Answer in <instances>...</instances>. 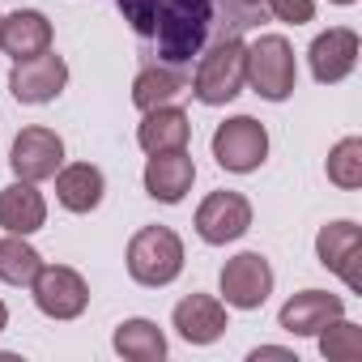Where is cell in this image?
<instances>
[{
    "label": "cell",
    "instance_id": "obj_1",
    "mask_svg": "<svg viewBox=\"0 0 362 362\" xmlns=\"http://www.w3.org/2000/svg\"><path fill=\"white\" fill-rule=\"evenodd\" d=\"M115 9L132 35L153 47V64L170 69H188L218 39H243L264 18V9H252L243 0H115Z\"/></svg>",
    "mask_w": 362,
    "mask_h": 362
},
{
    "label": "cell",
    "instance_id": "obj_2",
    "mask_svg": "<svg viewBox=\"0 0 362 362\" xmlns=\"http://www.w3.org/2000/svg\"><path fill=\"white\" fill-rule=\"evenodd\" d=\"M247 86V43L239 35L209 43L197 56V73H192V90L205 107H226L243 94Z\"/></svg>",
    "mask_w": 362,
    "mask_h": 362
},
{
    "label": "cell",
    "instance_id": "obj_3",
    "mask_svg": "<svg viewBox=\"0 0 362 362\" xmlns=\"http://www.w3.org/2000/svg\"><path fill=\"white\" fill-rule=\"evenodd\" d=\"M184 273V239L170 226H141L128 239V277L136 286L162 290Z\"/></svg>",
    "mask_w": 362,
    "mask_h": 362
},
{
    "label": "cell",
    "instance_id": "obj_4",
    "mask_svg": "<svg viewBox=\"0 0 362 362\" xmlns=\"http://www.w3.org/2000/svg\"><path fill=\"white\" fill-rule=\"evenodd\" d=\"M247 86L264 103H286L298 86L294 47L286 35H256L247 43Z\"/></svg>",
    "mask_w": 362,
    "mask_h": 362
},
{
    "label": "cell",
    "instance_id": "obj_5",
    "mask_svg": "<svg viewBox=\"0 0 362 362\" xmlns=\"http://www.w3.org/2000/svg\"><path fill=\"white\" fill-rule=\"evenodd\" d=\"M214 158H218V166L230 170V175H252V170H260L264 158H269V132H264V124L252 119V115H230V119L218 124V132H214Z\"/></svg>",
    "mask_w": 362,
    "mask_h": 362
},
{
    "label": "cell",
    "instance_id": "obj_6",
    "mask_svg": "<svg viewBox=\"0 0 362 362\" xmlns=\"http://www.w3.org/2000/svg\"><path fill=\"white\" fill-rule=\"evenodd\" d=\"M222 303L235 307V311H256L269 303L273 294V264L260 256V252H239L222 264Z\"/></svg>",
    "mask_w": 362,
    "mask_h": 362
},
{
    "label": "cell",
    "instance_id": "obj_7",
    "mask_svg": "<svg viewBox=\"0 0 362 362\" xmlns=\"http://www.w3.org/2000/svg\"><path fill=\"white\" fill-rule=\"evenodd\" d=\"M30 294H35V307L47 320H77L90 307V286L69 264H43L30 281Z\"/></svg>",
    "mask_w": 362,
    "mask_h": 362
},
{
    "label": "cell",
    "instance_id": "obj_8",
    "mask_svg": "<svg viewBox=\"0 0 362 362\" xmlns=\"http://www.w3.org/2000/svg\"><path fill=\"white\" fill-rule=\"evenodd\" d=\"M69 86V64L64 56H56L52 47L30 56V60H13V73H9V94L26 107H39V103H52L60 98Z\"/></svg>",
    "mask_w": 362,
    "mask_h": 362
},
{
    "label": "cell",
    "instance_id": "obj_9",
    "mask_svg": "<svg viewBox=\"0 0 362 362\" xmlns=\"http://www.w3.org/2000/svg\"><path fill=\"white\" fill-rule=\"evenodd\" d=\"M252 230V201L243 192H209L197 209V235L214 247H226Z\"/></svg>",
    "mask_w": 362,
    "mask_h": 362
},
{
    "label": "cell",
    "instance_id": "obj_10",
    "mask_svg": "<svg viewBox=\"0 0 362 362\" xmlns=\"http://www.w3.org/2000/svg\"><path fill=\"white\" fill-rule=\"evenodd\" d=\"M9 166L18 179H26V184H43V179H52L60 166H64V141L60 132L35 124V128H22L13 149H9Z\"/></svg>",
    "mask_w": 362,
    "mask_h": 362
},
{
    "label": "cell",
    "instance_id": "obj_11",
    "mask_svg": "<svg viewBox=\"0 0 362 362\" xmlns=\"http://www.w3.org/2000/svg\"><path fill=\"white\" fill-rule=\"evenodd\" d=\"M358 52H362L358 30H349V26H328V30L315 35L311 47H307L311 77H315L320 86H337V81H345V77L358 69Z\"/></svg>",
    "mask_w": 362,
    "mask_h": 362
},
{
    "label": "cell",
    "instance_id": "obj_12",
    "mask_svg": "<svg viewBox=\"0 0 362 362\" xmlns=\"http://www.w3.org/2000/svg\"><path fill=\"white\" fill-rule=\"evenodd\" d=\"M315 260L324 269H332L349 290H362L358 277V260H362V230L358 222H328L315 235Z\"/></svg>",
    "mask_w": 362,
    "mask_h": 362
},
{
    "label": "cell",
    "instance_id": "obj_13",
    "mask_svg": "<svg viewBox=\"0 0 362 362\" xmlns=\"http://www.w3.org/2000/svg\"><path fill=\"white\" fill-rule=\"evenodd\" d=\"M197 184V162L188 149H166V153H149L145 162V192L162 205H179Z\"/></svg>",
    "mask_w": 362,
    "mask_h": 362
},
{
    "label": "cell",
    "instance_id": "obj_14",
    "mask_svg": "<svg viewBox=\"0 0 362 362\" xmlns=\"http://www.w3.org/2000/svg\"><path fill=\"white\" fill-rule=\"evenodd\" d=\"M170 324H175V332L184 337L188 345H214L230 328L226 303L214 298V294H188V298H179L175 311H170Z\"/></svg>",
    "mask_w": 362,
    "mask_h": 362
},
{
    "label": "cell",
    "instance_id": "obj_15",
    "mask_svg": "<svg viewBox=\"0 0 362 362\" xmlns=\"http://www.w3.org/2000/svg\"><path fill=\"white\" fill-rule=\"evenodd\" d=\"M345 315V303L341 294H328V290H303L294 294L281 311H277V328L290 332V337H315L328 320Z\"/></svg>",
    "mask_w": 362,
    "mask_h": 362
},
{
    "label": "cell",
    "instance_id": "obj_16",
    "mask_svg": "<svg viewBox=\"0 0 362 362\" xmlns=\"http://www.w3.org/2000/svg\"><path fill=\"white\" fill-rule=\"evenodd\" d=\"M56 201L69 209V214H94L103 205V192H107V179L94 162H69L60 166L56 175Z\"/></svg>",
    "mask_w": 362,
    "mask_h": 362
},
{
    "label": "cell",
    "instance_id": "obj_17",
    "mask_svg": "<svg viewBox=\"0 0 362 362\" xmlns=\"http://www.w3.org/2000/svg\"><path fill=\"white\" fill-rule=\"evenodd\" d=\"M188 136H192V119L184 107H153L145 111V119L136 124V145L145 153H166V149H188Z\"/></svg>",
    "mask_w": 362,
    "mask_h": 362
},
{
    "label": "cell",
    "instance_id": "obj_18",
    "mask_svg": "<svg viewBox=\"0 0 362 362\" xmlns=\"http://www.w3.org/2000/svg\"><path fill=\"white\" fill-rule=\"evenodd\" d=\"M47 222V201L35 184L18 179V184L0 188V230L5 235H35Z\"/></svg>",
    "mask_w": 362,
    "mask_h": 362
},
{
    "label": "cell",
    "instance_id": "obj_19",
    "mask_svg": "<svg viewBox=\"0 0 362 362\" xmlns=\"http://www.w3.org/2000/svg\"><path fill=\"white\" fill-rule=\"evenodd\" d=\"M52 47V22L39 9H18L9 18H0V52L13 60H30Z\"/></svg>",
    "mask_w": 362,
    "mask_h": 362
},
{
    "label": "cell",
    "instance_id": "obj_20",
    "mask_svg": "<svg viewBox=\"0 0 362 362\" xmlns=\"http://www.w3.org/2000/svg\"><path fill=\"white\" fill-rule=\"evenodd\" d=\"M192 90V77L188 69H170V64H145L132 81V107L136 111H153V107H166L175 103L179 94Z\"/></svg>",
    "mask_w": 362,
    "mask_h": 362
},
{
    "label": "cell",
    "instance_id": "obj_21",
    "mask_svg": "<svg viewBox=\"0 0 362 362\" xmlns=\"http://www.w3.org/2000/svg\"><path fill=\"white\" fill-rule=\"evenodd\" d=\"M111 345H115V354L119 358H128V362H162L166 358V337H162V328L153 324V320H124L119 328H115V337H111Z\"/></svg>",
    "mask_w": 362,
    "mask_h": 362
},
{
    "label": "cell",
    "instance_id": "obj_22",
    "mask_svg": "<svg viewBox=\"0 0 362 362\" xmlns=\"http://www.w3.org/2000/svg\"><path fill=\"white\" fill-rule=\"evenodd\" d=\"M39 269H43V256L26 243V235L0 239V281L5 286H30Z\"/></svg>",
    "mask_w": 362,
    "mask_h": 362
},
{
    "label": "cell",
    "instance_id": "obj_23",
    "mask_svg": "<svg viewBox=\"0 0 362 362\" xmlns=\"http://www.w3.org/2000/svg\"><path fill=\"white\" fill-rule=\"evenodd\" d=\"M315 337H320V354L328 362H358L362 358V328L354 320H345V315L328 320Z\"/></svg>",
    "mask_w": 362,
    "mask_h": 362
},
{
    "label": "cell",
    "instance_id": "obj_24",
    "mask_svg": "<svg viewBox=\"0 0 362 362\" xmlns=\"http://www.w3.org/2000/svg\"><path fill=\"white\" fill-rule=\"evenodd\" d=\"M328 179H332L337 188H345V192L362 188V141L358 136H345V141L332 145V153H328Z\"/></svg>",
    "mask_w": 362,
    "mask_h": 362
},
{
    "label": "cell",
    "instance_id": "obj_25",
    "mask_svg": "<svg viewBox=\"0 0 362 362\" xmlns=\"http://www.w3.org/2000/svg\"><path fill=\"white\" fill-rule=\"evenodd\" d=\"M264 13H273L286 26H307L315 18V0H264Z\"/></svg>",
    "mask_w": 362,
    "mask_h": 362
},
{
    "label": "cell",
    "instance_id": "obj_26",
    "mask_svg": "<svg viewBox=\"0 0 362 362\" xmlns=\"http://www.w3.org/2000/svg\"><path fill=\"white\" fill-rule=\"evenodd\" d=\"M260 358H286V362H298L290 349H277V345H260V349H252V362H260Z\"/></svg>",
    "mask_w": 362,
    "mask_h": 362
},
{
    "label": "cell",
    "instance_id": "obj_27",
    "mask_svg": "<svg viewBox=\"0 0 362 362\" xmlns=\"http://www.w3.org/2000/svg\"><path fill=\"white\" fill-rule=\"evenodd\" d=\"M5 328H9V307L0 303V332H5Z\"/></svg>",
    "mask_w": 362,
    "mask_h": 362
},
{
    "label": "cell",
    "instance_id": "obj_28",
    "mask_svg": "<svg viewBox=\"0 0 362 362\" xmlns=\"http://www.w3.org/2000/svg\"><path fill=\"white\" fill-rule=\"evenodd\" d=\"M243 5H252V9H264V0H243Z\"/></svg>",
    "mask_w": 362,
    "mask_h": 362
},
{
    "label": "cell",
    "instance_id": "obj_29",
    "mask_svg": "<svg viewBox=\"0 0 362 362\" xmlns=\"http://www.w3.org/2000/svg\"><path fill=\"white\" fill-rule=\"evenodd\" d=\"M332 5H358V0H332Z\"/></svg>",
    "mask_w": 362,
    "mask_h": 362
}]
</instances>
